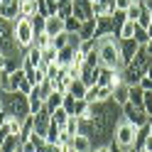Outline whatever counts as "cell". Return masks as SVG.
I'll use <instances>...</instances> for the list:
<instances>
[{
	"label": "cell",
	"instance_id": "38",
	"mask_svg": "<svg viewBox=\"0 0 152 152\" xmlns=\"http://www.w3.org/2000/svg\"><path fill=\"white\" fill-rule=\"evenodd\" d=\"M132 37H135V42H137V44H142V47L150 42V34H147L145 27H135V34H132Z\"/></svg>",
	"mask_w": 152,
	"mask_h": 152
},
{
	"label": "cell",
	"instance_id": "29",
	"mask_svg": "<svg viewBox=\"0 0 152 152\" xmlns=\"http://www.w3.org/2000/svg\"><path fill=\"white\" fill-rule=\"evenodd\" d=\"M59 132H61V125H56L52 120V125H49V130H47V135H44L47 145H56V142H59Z\"/></svg>",
	"mask_w": 152,
	"mask_h": 152
},
{
	"label": "cell",
	"instance_id": "37",
	"mask_svg": "<svg viewBox=\"0 0 152 152\" xmlns=\"http://www.w3.org/2000/svg\"><path fill=\"white\" fill-rule=\"evenodd\" d=\"M44 25H47V17H44V15H34V17H32V30H34V34L44 32Z\"/></svg>",
	"mask_w": 152,
	"mask_h": 152
},
{
	"label": "cell",
	"instance_id": "22",
	"mask_svg": "<svg viewBox=\"0 0 152 152\" xmlns=\"http://www.w3.org/2000/svg\"><path fill=\"white\" fill-rule=\"evenodd\" d=\"M37 15V0H20V17L32 20Z\"/></svg>",
	"mask_w": 152,
	"mask_h": 152
},
{
	"label": "cell",
	"instance_id": "25",
	"mask_svg": "<svg viewBox=\"0 0 152 152\" xmlns=\"http://www.w3.org/2000/svg\"><path fill=\"white\" fill-rule=\"evenodd\" d=\"M110 20H113V37H118L120 27L125 25V20H128V12L125 10H115V12L110 15Z\"/></svg>",
	"mask_w": 152,
	"mask_h": 152
},
{
	"label": "cell",
	"instance_id": "11",
	"mask_svg": "<svg viewBox=\"0 0 152 152\" xmlns=\"http://www.w3.org/2000/svg\"><path fill=\"white\" fill-rule=\"evenodd\" d=\"M49 125H52V113L47 110V108H42L39 113H34V135H47V130H49Z\"/></svg>",
	"mask_w": 152,
	"mask_h": 152
},
{
	"label": "cell",
	"instance_id": "36",
	"mask_svg": "<svg viewBox=\"0 0 152 152\" xmlns=\"http://www.w3.org/2000/svg\"><path fill=\"white\" fill-rule=\"evenodd\" d=\"M79 125H81V120L76 118V115H69V120H66V125H64V130L69 132V135H76V132H79Z\"/></svg>",
	"mask_w": 152,
	"mask_h": 152
},
{
	"label": "cell",
	"instance_id": "44",
	"mask_svg": "<svg viewBox=\"0 0 152 152\" xmlns=\"http://www.w3.org/2000/svg\"><path fill=\"white\" fill-rule=\"evenodd\" d=\"M42 152H71L69 145H47Z\"/></svg>",
	"mask_w": 152,
	"mask_h": 152
},
{
	"label": "cell",
	"instance_id": "41",
	"mask_svg": "<svg viewBox=\"0 0 152 152\" xmlns=\"http://www.w3.org/2000/svg\"><path fill=\"white\" fill-rule=\"evenodd\" d=\"M142 110L147 113V118H152V91H145V98H142Z\"/></svg>",
	"mask_w": 152,
	"mask_h": 152
},
{
	"label": "cell",
	"instance_id": "62",
	"mask_svg": "<svg viewBox=\"0 0 152 152\" xmlns=\"http://www.w3.org/2000/svg\"><path fill=\"white\" fill-rule=\"evenodd\" d=\"M0 152H3V150H0Z\"/></svg>",
	"mask_w": 152,
	"mask_h": 152
},
{
	"label": "cell",
	"instance_id": "13",
	"mask_svg": "<svg viewBox=\"0 0 152 152\" xmlns=\"http://www.w3.org/2000/svg\"><path fill=\"white\" fill-rule=\"evenodd\" d=\"M71 152H93V142L91 137L81 135V132H76L71 137Z\"/></svg>",
	"mask_w": 152,
	"mask_h": 152
},
{
	"label": "cell",
	"instance_id": "30",
	"mask_svg": "<svg viewBox=\"0 0 152 152\" xmlns=\"http://www.w3.org/2000/svg\"><path fill=\"white\" fill-rule=\"evenodd\" d=\"M71 44V34H66V32H61V34H56V37H52V47L56 52L59 49H64V47H69Z\"/></svg>",
	"mask_w": 152,
	"mask_h": 152
},
{
	"label": "cell",
	"instance_id": "50",
	"mask_svg": "<svg viewBox=\"0 0 152 152\" xmlns=\"http://www.w3.org/2000/svg\"><path fill=\"white\" fill-rule=\"evenodd\" d=\"M5 64H7V56H5L3 52H0V69H5Z\"/></svg>",
	"mask_w": 152,
	"mask_h": 152
},
{
	"label": "cell",
	"instance_id": "33",
	"mask_svg": "<svg viewBox=\"0 0 152 152\" xmlns=\"http://www.w3.org/2000/svg\"><path fill=\"white\" fill-rule=\"evenodd\" d=\"M150 22H152V12L142 5V7H140V17H137V27H145V30H147Z\"/></svg>",
	"mask_w": 152,
	"mask_h": 152
},
{
	"label": "cell",
	"instance_id": "34",
	"mask_svg": "<svg viewBox=\"0 0 152 152\" xmlns=\"http://www.w3.org/2000/svg\"><path fill=\"white\" fill-rule=\"evenodd\" d=\"M79 27H81V22L76 20V17H66V20H64V32L66 34H76Z\"/></svg>",
	"mask_w": 152,
	"mask_h": 152
},
{
	"label": "cell",
	"instance_id": "56",
	"mask_svg": "<svg viewBox=\"0 0 152 152\" xmlns=\"http://www.w3.org/2000/svg\"><path fill=\"white\" fill-rule=\"evenodd\" d=\"M93 152H108V147H93Z\"/></svg>",
	"mask_w": 152,
	"mask_h": 152
},
{
	"label": "cell",
	"instance_id": "45",
	"mask_svg": "<svg viewBox=\"0 0 152 152\" xmlns=\"http://www.w3.org/2000/svg\"><path fill=\"white\" fill-rule=\"evenodd\" d=\"M137 86H140L142 91H152V76H142V79H140V83H137Z\"/></svg>",
	"mask_w": 152,
	"mask_h": 152
},
{
	"label": "cell",
	"instance_id": "9",
	"mask_svg": "<svg viewBox=\"0 0 152 152\" xmlns=\"http://www.w3.org/2000/svg\"><path fill=\"white\" fill-rule=\"evenodd\" d=\"M118 47H120V61H123V66H125L132 56L137 54V49L142 44L135 42V37H128V39H118Z\"/></svg>",
	"mask_w": 152,
	"mask_h": 152
},
{
	"label": "cell",
	"instance_id": "40",
	"mask_svg": "<svg viewBox=\"0 0 152 152\" xmlns=\"http://www.w3.org/2000/svg\"><path fill=\"white\" fill-rule=\"evenodd\" d=\"M0 91H12L10 86V71H5V69H0Z\"/></svg>",
	"mask_w": 152,
	"mask_h": 152
},
{
	"label": "cell",
	"instance_id": "8",
	"mask_svg": "<svg viewBox=\"0 0 152 152\" xmlns=\"http://www.w3.org/2000/svg\"><path fill=\"white\" fill-rule=\"evenodd\" d=\"M123 115H125V120L130 123V125H135V128H142V125H147V113L142 110V108H135L132 103H125L123 106Z\"/></svg>",
	"mask_w": 152,
	"mask_h": 152
},
{
	"label": "cell",
	"instance_id": "14",
	"mask_svg": "<svg viewBox=\"0 0 152 152\" xmlns=\"http://www.w3.org/2000/svg\"><path fill=\"white\" fill-rule=\"evenodd\" d=\"M110 34H113V20H110V15L96 17V39H101V37H110Z\"/></svg>",
	"mask_w": 152,
	"mask_h": 152
},
{
	"label": "cell",
	"instance_id": "19",
	"mask_svg": "<svg viewBox=\"0 0 152 152\" xmlns=\"http://www.w3.org/2000/svg\"><path fill=\"white\" fill-rule=\"evenodd\" d=\"M64 96H66V93H61V91H52V93H49V98L44 101V108L49 110V113H54L56 108H61V106H64Z\"/></svg>",
	"mask_w": 152,
	"mask_h": 152
},
{
	"label": "cell",
	"instance_id": "58",
	"mask_svg": "<svg viewBox=\"0 0 152 152\" xmlns=\"http://www.w3.org/2000/svg\"><path fill=\"white\" fill-rule=\"evenodd\" d=\"M147 34H150V37H152V22H150V27H147Z\"/></svg>",
	"mask_w": 152,
	"mask_h": 152
},
{
	"label": "cell",
	"instance_id": "31",
	"mask_svg": "<svg viewBox=\"0 0 152 152\" xmlns=\"http://www.w3.org/2000/svg\"><path fill=\"white\" fill-rule=\"evenodd\" d=\"M135 27H137L135 20H125V25H123L120 32H118V39H128V37H132V34H135Z\"/></svg>",
	"mask_w": 152,
	"mask_h": 152
},
{
	"label": "cell",
	"instance_id": "21",
	"mask_svg": "<svg viewBox=\"0 0 152 152\" xmlns=\"http://www.w3.org/2000/svg\"><path fill=\"white\" fill-rule=\"evenodd\" d=\"M86 91H88V86H86L81 79H71L69 88H66V93H69V96H74V98H83V96H86Z\"/></svg>",
	"mask_w": 152,
	"mask_h": 152
},
{
	"label": "cell",
	"instance_id": "60",
	"mask_svg": "<svg viewBox=\"0 0 152 152\" xmlns=\"http://www.w3.org/2000/svg\"><path fill=\"white\" fill-rule=\"evenodd\" d=\"M3 110H5V108H3V101H0V113H3Z\"/></svg>",
	"mask_w": 152,
	"mask_h": 152
},
{
	"label": "cell",
	"instance_id": "10",
	"mask_svg": "<svg viewBox=\"0 0 152 152\" xmlns=\"http://www.w3.org/2000/svg\"><path fill=\"white\" fill-rule=\"evenodd\" d=\"M71 7H74V17L79 22L93 20V5H91V0H74Z\"/></svg>",
	"mask_w": 152,
	"mask_h": 152
},
{
	"label": "cell",
	"instance_id": "61",
	"mask_svg": "<svg viewBox=\"0 0 152 152\" xmlns=\"http://www.w3.org/2000/svg\"><path fill=\"white\" fill-rule=\"evenodd\" d=\"M17 152H22V150H17Z\"/></svg>",
	"mask_w": 152,
	"mask_h": 152
},
{
	"label": "cell",
	"instance_id": "32",
	"mask_svg": "<svg viewBox=\"0 0 152 152\" xmlns=\"http://www.w3.org/2000/svg\"><path fill=\"white\" fill-rule=\"evenodd\" d=\"M49 44H52V37L47 32L34 34V39H32V47H37V49H44V47H49Z\"/></svg>",
	"mask_w": 152,
	"mask_h": 152
},
{
	"label": "cell",
	"instance_id": "39",
	"mask_svg": "<svg viewBox=\"0 0 152 152\" xmlns=\"http://www.w3.org/2000/svg\"><path fill=\"white\" fill-rule=\"evenodd\" d=\"M22 79H25V71H22V66H20V69H15V71L10 74V86H12V91H17V86H20Z\"/></svg>",
	"mask_w": 152,
	"mask_h": 152
},
{
	"label": "cell",
	"instance_id": "5",
	"mask_svg": "<svg viewBox=\"0 0 152 152\" xmlns=\"http://www.w3.org/2000/svg\"><path fill=\"white\" fill-rule=\"evenodd\" d=\"M22 47L17 44L15 39V27H12V20H5L0 17V52L5 56H17Z\"/></svg>",
	"mask_w": 152,
	"mask_h": 152
},
{
	"label": "cell",
	"instance_id": "1",
	"mask_svg": "<svg viewBox=\"0 0 152 152\" xmlns=\"http://www.w3.org/2000/svg\"><path fill=\"white\" fill-rule=\"evenodd\" d=\"M120 113H123V108L113 98L106 101V103H91L88 113L83 118H79L81 120L79 132L86 135V137H91L93 147H108L113 142V135H115Z\"/></svg>",
	"mask_w": 152,
	"mask_h": 152
},
{
	"label": "cell",
	"instance_id": "20",
	"mask_svg": "<svg viewBox=\"0 0 152 152\" xmlns=\"http://www.w3.org/2000/svg\"><path fill=\"white\" fill-rule=\"evenodd\" d=\"M74 54H76V47H74V44L59 49V52H56V64H59V66H69V64L74 61Z\"/></svg>",
	"mask_w": 152,
	"mask_h": 152
},
{
	"label": "cell",
	"instance_id": "51",
	"mask_svg": "<svg viewBox=\"0 0 152 152\" xmlns=\"http://www.w3.org/2000/svg\"><path fill=\"white\" fill-rule=\"evenodd\" d=\"M5 120H7V113L3 110V113H0V128H3V125H5Z\"/></svg>",
	"mask_w": 152,
	"mask_h": 152
},
{
	"label": "cell",
	"instance_id": "24",
	"mask_svg": "<svg viewBox=\"0 0 152 152\" xmlns=\"http://www.w3.org/2000/svg\"><path fill=\"white\" fill-rule=\"evenodd\" d=\"M25 64L39 66V64H42V49H37V47H27V52H25Z\"/></svg>",
	"mask_w": 152,
	"mask_h": 152
},
{
	"label": "cell",
	"instance_id": "43",
	"mask_svg": "<svg viewBox=\"0 0 152 152\" xmlns=\"http://www.w3.org/2000/svg\"><path fill=\"white\" fill-rule=\"evenodd\" d=\"M56 17H61V20L74 17V7H71V5H59V15H56Z\"/></svg>",
	"mask_w": 152,
	"mask_h": 152
},
{
	"label": "cell",
	"instance_id": "55",
	"mask_svg": "<svg viewBox=\"0 0 152 152\" xmlns=\"http://www.w3.org/2000/svg\"><path fill=\"white\" fill-rule=\"evenodd\" d=\"M56 3H59V5H71L74 0H56Z\"/></svg>",
	"mask_w": 152,
	"mask_h": 152
},
{
	"label": "cell",
	"instance_id": "35",
	"mask_svg": "<svg viewBox=\"0 0 152 152\" xmlns=\"http://www.w3.org/2000/svg\"><path fill=\"white\" fill-rule=\"evenodd\" d=\"M52 120L56 123V125H61V128L66 125V120H69V113L64 110V106H61V108H56V110L52 113Z\"/></svg>",
	"mask_w": 152,
	"mask_h": 152
},
{
	"label": "cell",
	"instance_id": "57",
	"mask_svg": "<svg viewBox=\"0 0 152 152\" xmlns=\"http://www.w3.org/2000/svg\"><path fill=\"white\" fill-rule=\"evenodd\" d=\"M147 125H150V135H152V118H150V120H147Z\"/></svg>",
	"mask_w": 152,
	"mask_h": 152
},
{
	"label": "cell",
	"instance_id": "15",
	"mask_svg": "<svg viewBox=\"0 0 152 152\" xmlns=\"http://www.w3.org/2000/svg\"><path fill=\"white\" fill-rule=\"evenodd\" d=\"M0 17H5V20H17V17H20V0L3 3L0 5Z\"/></svg>",
	"mask_w": 152,
	"mask_h": 152
},
{
	"label": "cell",
	"instance_id": "27",
	"mask_svg": "<svg viewBox=\"0 0 152 152\" xmlns=\"http://www.w3.org/2000/svg\"><path fill=\"white\" fill-rule=\"evenodd\" d=\"M20 145H22L20 137L10 132V135L5 137V142H3V147H0V150H3V152H17V150H20Z\"/></svg>",
	"mask_w": 152,
	"mask_h": 152
},
{
	"label": "cell",
	"instance_id": "18",
	"mask_svg": "<svg viewBox=\"0 0 152 152\" xmlns=\"http://www.w3.org/2000/svg\"><path fill=\"white\" fill-rule=\"evenodd\" d=\"M44 32L49 34V37H56V34H61L64 32V20L61 17H47V25H44Z\"/></svg>",
	"mask_w": 152,
	"mask_h": 152
},
{
	"label": "cell",
	"instance_id": "3",
	"mask_svg": "<svg viewBox=\"0 0 152 152\" xmlns=\"http://www.w3.org/2000/svg\"><path fill=\"white\" fill-rule=\"evenodd\" d=\"M0 101H3V108L7 113V118H15V120H25V118H30L32 115V110H30V101H27L25 93L20 91H5L3 96H0Z\"/></svg>",
	"mask_w": 152,
	"mask_h": 152
},
{
	"label": "cell",
	"instance_id": "54",
	"mask_svg": "<svg viewBox=\"0 0 152 152\" xmlns=\"http://www.w3.org/2000/svg\"><path fill=\"white\" fill-rule=\"evenodd\" d=\"M142 5H145V7H147V10L152 12V0H142Z\"/></svg>",
	"mask_w": 152,
	"mask_h": 152
},
{
	"label": "cell",
	"instance_id": "59",
	"mask_svg": "<svg viewBox=\"0 0 152 152\" xmlns=\"http://www.w3.org/2000/svg\"><path fill=\"white\" fill-rule=\"evenodd\" d=\"M125 152H137V150H135V147H130V150H125Z\"/></svg>",
	"mask_w": 152,
	"mask_h": 152
},
{
	"label": "cell",
	"instance_id": "46",
	"mask_svg": "<svg viewBox=\"0 0 152 152\" xmlns=\"http://www.w3.org/2000/svg\"><path fill=\"white\" fill-rule=\"evenodd\" d=\"M20 150H22V152H37V147H34V142H32V140L22 142V145H20Z\"/></svg>",
	"mask_w": 152,
	"mask_h": 152
},
{
	"label": "cell",
	"instance_id": "52",
	"mask_svg": "<svg viewBox=\"0 0 152 152\" xmlns=\"http://www.w3.org/2000/svg\"><path fill=\"white\" fill-rule=\"evenodd\" d=\"M145 150H147V152H152V135H150V137H147V142H145Z\"/></svg>",
	"mask_w": 152,
	"mask_h": 152
},
{
	"label": "cell",
	"instance_id": "16",
	"mask_svg": "<svg viewBox=\"0 0 152 152\" xmlns=\"http://www.w3.org/2000/svg\"><path fill=\"white\" fill-rule=\"evenodd\" d=\"M110 98H113V101H115L118 106L123 108V106H125V103L130 101V86H128V83H118V86L113 88V96H110Z\"/></svg>",
	"mask_w": 152,
	"mask_h": 152
},
{
	"label": "cell",
	"instance_id": "42",
	"mask_svg": "<svg viewBox=\"0 0 152 152\" xmlns=\"http://www.w3.org/2000/svg\"><path fill=\"white\" fill-rule=\"evenodd\" d=\"M74 106H76V98H74V96H69V93H66V96H64V110L69 113V115L74 113Z\"/></svg>",
	"mask_w": 152,
	"mask_h": 152
},
{
	"label": "cell",
	"instance_id": "7",
	"mask_svg": "<svg viewBox=\"0 0 152 152\" xmlns=\"http://www.w3.org/2000/svg\"><path fill=\"white\" fill-rule=\"evenodd\" d=\"M135 125H130V123L123 118L118 120V128H115V135H113V142L115 145H120L123 150H130L132 147V142H135Z\"/></svg>",
	"mask_w": 152,
	"mask_h": 152
},
{
	"label": "cell",
	"instance_id": "12",
	"mask_svg": "<svg viewBox=\"0 0 152 152\" xmlns=\"http://www.w3.org/2000/svg\"><path fill=\"white\" fill-rule=\"evenodd\" d=\"M98 74H101V66H88V64H83V66H81V76H79V79L91 88V86H96Z\"/></svg>",
	"mask_w": 152,
	"mask_h": 152
},
{
	"label": "cell",
	"instance_id": "47",
	"mask_svg": "<svg viewBox=\"0 0 152 152\" xmlns=\"http://www.w3.org/2000/svg\"><path fill=\"white\" fill-rule=\"evenodd\" d=\"M132 5V0H115V10H128Z\"/></svg>",
	"mask_w": 152,
	"mask_h": 152
},
{
	"label": "cell",
	"instance_id": "23",
	"mask_svg": "<svg viewBox=\"0 0 152 152\" xmlns=\"http://www.w3.org/2000/svg\"><path fill=\"white\" fill-rule=\"evenodd\" d=\"M150 137V125H142L135 130V142H132V147L135 150H145V142Z\"/></svg>",
	"mask_w": 152,
	"mask_h": 152
},
{
	"label": "cell",
	"instance_id": "4",
	"mask_svg": "<svg viewBox=\"0 0 152 152\" xmlns=\"http://www.w3.org/2000/svg\"><path fill=\"white\" fill-rule=\"evenodd\" d=\"M110 37H101L98 39V61H101V66H106V69H118L120 71L123 69L120 47H118V39H110Z\"/></svg>",
	"mask_w": 152,
	"mask_h": 152
},
{
	"label": "cell",
	"instance_id": "49",
	"mask_svg": "<svg viewBox=\"0 0 152 152\" xmlns=\"http://www.w3.org/2000/svg\"><path fill=\"white\" fill-rule=\"evenodd\" d=\"M108 152H125V150H123L120 145H115V142H110V145H108Z\"/></svg>",
	"mask_w": 152,
	"mask_h": 152
},
{
	"label": "cell",
	"instance_id": "17",
	"mask_svg": "<svg viewBox=\"0 0 152 152\" xmlns=\"http://www.w3.org/2000/svg\"><path fill=\"white\" fill-rule=\"evenodd\" d=\"M76 37L83 42V39H93L96 37V17L93 20H86V22H81V27H79V32H76Z\"/></svg>",
	"mask_w": 152,
	"mask_h": 152
},
{
	"label": "cell",
	"instance_id": "28",
	"mask_svg": "<svg viewBox=\"0 0 152 152\" xmlns=\"http://www.w3.org/2000/svg\"><path fill=\"white\" fill-rule=\"evenodd\" d=\"M27 101H30V110H32V115H34V113H39V110L44 108V101L37 96V91H34V88L27 93Z\"/></svg>",
	"mask_w": 152,
	"mask_h": 152
},
{
	"label": "cell",
	"instance_id": "48",
	"mask_svg": "<svg viewBox=\"0 0 152 152\" xmlns=\"http://www.w3.org/2000/svg\"><path fill=\"white\" fill-rule=\"evenodd\" d=\"M5 123H7V120H5ZM7 135H10V130H7V125H3V128H0V147H3V142H5Z\"/></svg>",
	"mask_w": 152,
	"mask_h": 152
},
{
	"label": "cell",
	"instance_id": "53",
	"mask_svg": "<svg viewBox=\"0 0 152 152\" xmlns=\"http://www.w3.org/2000/svg\"><path fill=\"white\" fill-rule=\"evenodd\" d=\"M145 49H147V54H150V56H152V37H150V42H147V44H145Z\"/></svg>",
	"mask_w": 152,
	"mask_h": 152
},
{
	"label": "cell",
	"instance_id": "2",
	"mask_svg": "<svg viewBox=\"0 0 152 152\" xmlns=\"http://www.w3.org/2000/svg\"><path fill=\"white\" fill-rule=\"evenodd\" d=\"M152 64V56L147 54L145 47H140L137 54L132 56V59L120 69V76H123V83H128V86H135V83H140V79L145 76L147 66Z\"/></svg>",
	"mask_w": 152,
	"mask_h": 152
},
{
	"label": "cell",
	"instance_id": "26",
	"mask_svg": "<svg viewBox=\"0 0 152 152\" xmlns=\"http://www.w3.org/2000/svg\"><path fill=\"white\" fill-rule=\"evenodd\" d=\"M142 98H145V91H142L137 83H135V86H130V101L128 103H132L135 108H142Z\"/></svg>",
	"mask_w": 152,
	"mask_h": 152
},
{
	"label": "cell",
	"instance_id": "6",
	"mask_svg": "<svg viewBox=\"0 0 152 152\" xmlns=\"http://www.w3.org/2000/svg\"><path fill=\"white\" fill-rule=\"evenodd\" d=\"M12 27H15V39H17V44H20L22 49L32 47V39H34L32 20H27V17H17V20H12Z\"/></svg>",
	"mask_w": 152,
	"mask_h": 152
}]
</instances>
